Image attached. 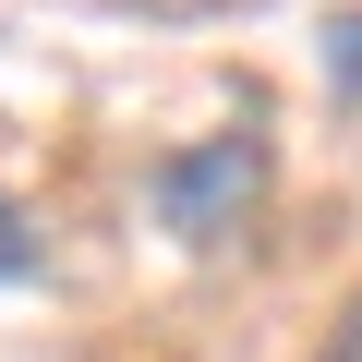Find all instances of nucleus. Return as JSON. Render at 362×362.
<instances>
[{
  "mask_svg": "<svg viewBox=\"0 0 362 362\" xmlns=\"http://www.w3.org/2000/svg\"><path fill=\"white\" fill-rule=\"evenodd\" d=\"M326 85H338V97H362V13L326 37Z\"/></svg>",
  "mask_w": 362,
  "mask_h": 362,
  "instance_id": "nucleus-3",
  "label": "nucleus"
},
{
  "mask_svg": "<svg viewBox=\"0 0 362 362\" xmlns=\"http://www.w3.org/2000/svg\"><path fill=\"white\" fill-rule=\"evenodd\" d=\"M37 278V230H25V206L0 194V290H25Z\"/></svg>",
  "mask_w": 362,
  "mask_h": 362,
  "instance_id": "nucleus-2",
  "label": "nucleus"
},
{
  "mask_svg": "<svg viewBox=\"0 0 362 362\" xmlns=\"http://www.w3.org/2000/svg\"><path fill=\"white\" fill-rule=\"evenodd\" d=\"M326 362H362V290H350V314H338V338H326Z\"/></svg>",
  "mask_w": 362,
  "mask_h": 362,
  "instance_id": "nucleus-4",
  "label": "nucleus"
},
{
  "mask_svg": "<svg viewBox=\"0 0 362 362\" xmlns=\"http://www.w3.org/2000/svg\"><path fill=\"white\" fill-rule=\"evenodd\" d=\"M266 181H278L266 133H254V121H230V133H206V145H169V157L145 169V206H157V230H169V242L218 254V242H242V230H254Z\"/></svg>",
  "mask_w": 362,
  "mask_h": 362,
  "instance_id": "nucleus-1",
  "label": "nucleus"
}]
</instances>
